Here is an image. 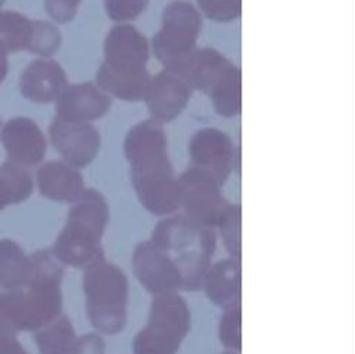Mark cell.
Masks as SVG:
<instances>
[{
	"mask_svg": "<svg viewBox=\"0 0 355 354\" xmlns=\"http://www.w3.org/2000/svg\"><path fill=\"white\" fill-rule=\"evenodd\" d=\"M123 153L141 205L158 217L175 214L180 208V186L169 160L162 125L154 119L136 124L125 137Z\"/></svg>",
	"mask_w": 355,
	"mask_h": 354,
	"instance_id": "obj_1",
	"label": "cell"
},
{
	"mask_svg": "<svg viewBox=\"0 0 355 354\" xmlns=\"http://www.w3.org/2000/svg\"><path fill=\"white\" fill-rule=\"evenodd\" d=\"M150 47L144 35L129 24L115 25L104 42V61L97 71V86L108 96L126 101L144 100L150 75Z\"/></svg>",
	"mask_w": 355,
	"mask_h": 354,
	"instance_id": "obj_2",
	"label": "cell"
},
{
	"mask_svg": "<svg viewBox=\"0 0 355 354\" xmlns=\"http://www.w3.org/2000/svg\"><path fill=\"white\" fill-rule=\"evenodd\" d=\"M150 240L175 262L182 278V290L201 289L216 248L212 228L201 226L183 214L162 217L154 226Z\"/></svg>",
	"mask_w": 355,
	"mask_h": 354,
	"instance_id": "obj_3",
	"label": "cell"
},
{
	"mask_svg": "<svg viewBox=\"0 0 355 354\" xmlns=\"http://www.w3.org/2000/svg\"><path fill=\"white\" fill-rule=\"evenodd\" d=\"M110 221V207L104 196L85 189L72 203L67 222L58 233L51 254L60 264L83 268L103 254L101 240Z\"/></svg>",
	"mask_w": 355,
	"mask_h": 354,
	"instance_id": "obj_4",
	"label": "cell"
},
{
	"mask_svg": "<svg viewBox=\"0 0 355 354\" xmlns=\"http://www.w3.org/2000/svg\"><path fill=\"white\" fill-rule=\"evenodd\" d=\"M82 285L92 326L98 333H119L128 317L129 282L125 272L103 253L83 267Z\"/></svg>",
	"mask_w": 355,
	"mask_h": 354,
	"instance_id": "obj_5",
	"label": "cell"
},
{
	"mask_svg": "<svg viewBox=\"0 0 355 354\" xmlns=\"http://www.w3.org/2000/svg\"><path fill=\"white\" fill-rule=\"evenodd\" d=\"M175 72L193 89L208 94L218 114L233 117L240 112L241 74L222 53L208 47L196 49Z\"/></svg>",
	"mask_w": 355,
	"mask_h": 354,
	"instance_id": "obj_6",
	"label": "cell"
},
{
	"mask_svg": "<svg viewBox=\"0 0 355 354\" xmlns=\"http://www.w3.org/2000/svg\"><path fill=\"white\" fill-rule=\"evenodd\" d=\"M190 325L189 304L179 293L154 296L147 322L132 340L133 354H176Z\"/></svg>",
	"mask_w": 355,
	"mask_h": 354,
	"instance_id": "obj_7",
	"label": "cell"
},
{
	"mask_svg": "<svg viewBox=\"0 0 355 354\" xmlns=\"http://www.w3.org/2000/svg\"><path fill=\"white\" fill-rule=\"evenodd\" d=\"M32 272L28 283L21 287L25 330L35 332L61 315L64 269L50 250L31 254Z\"/></svg>",
	"mask_w": 355,
	"mask_h": 354,
	"instance_id": "obj_8",
	"label": "cell"
},
{
	"mask_svg": "<svg viewBox=\"0 0 355 354\" xmlns=\"http://www.w3.org/2000/svg\"><path fill=\"white\" fill-rule=\"evenodd\" d=\"M200 31L201 17L191 3L173 0L165 7L161 28L153 40L154 53L165 69L175 72L190 57Z\"/></svg>",
	"mask_w": 355,
	"mask_h": 354,
	"instance_id": "obj_9",
	"label": "cell"
},
{
	"mask_svg": "<svg viewBox=\"0 0 355 354\" xmlns=\"http://www.w3.org/2000/svg\"><path fill=\"white\" fill-rule=\"evenodd\" d=\"M178 179L183 215L201 226L216 228L230 204L216 179L196 167L184 171Z\"/></svg>",
	"mask_w": 355,
	"mask_h": 354,
	"instance_id": "obj_10",
	"label": "cell"
},
{
	"mask_svg": "<svg viewBox=\"0 0 355 354\" xmlns=\"http://www.w3.org/2000/svg\"><path fill=\"white\" fill-rule=\"evenodd\" d=\"M50 140L64 162L83 168L98 154L101 137L92 122L64 119L55 115L50 128Z\"/></svg>",
	"mask_w": 355,
	"mask_h": 354,
	"instance_id": "obj_11",
	"label": "cell"
},
{
	"mask_svg": "<svg viewBox=\"0 0 355 354\" xmlns=\"http://www.w3.org/2000/svg\"><path fill=\"white\" fill-rule=\"evenodd\" d=\"M132 267L140 285L154 296L182 290V278L178 267L150 239L136 246L132 255Z\"/></svg>",
	"mask_w": 355,
	"mask_h": 354,
	"instance_id": "obj_12",
	"label": "cell"
},
{
	"mask_svg": "<svg viewBox=\"0 0 355 354\" xmlns=\"http://www.w3.org/2000/svg\"><path fill=\"white\" fill-rule=\"evenodd\" d=\"M189 154L193 167L209 174L220 186L234 167V144L223 130L216 128H202L194 132L189 142Z\"/></svg>",
	"mask_w": 355,
	"mask_h": 354,
	"instance_id": "obj_13",
	"label": "cell"
},
{
	"mask_svg": "<svg viewBox=\"0 0 355 354\" xmlns=\"http://www.w3.org/2000/svg\"><path fill=\"white\" fill-rule=\"evenodd\" d=\"M193 87L179 74L165 69L150 78L144 96L154 121L164 124L175 119L186 108Z\"/></svg>",
	"mask_w": 355,
	"mask_h": 354,
	"instance_id": "obj_14",
	"label": "cell"
},
{
	"mask_svg": "<svg viewBox=\"0 0 355 354\" xmlns=\"http://www.w3.org/2000/svg\"><path fill=\"white\" fill-rule=\"evenodd\" d=\"M1 143L8 161L19 167H35L46 154L47 143L37 124L26 117H17L6 122Z\"/></svg>",
	"mask_w": 355,
	"mask_h": 354,
	"instance_id": "obj_15",
	"label": "cell"
},
{
	"mask_svg": "<svg viewBox=\"0 0 355 354\" xmlns=\"http://www.w3.org/2000/svg\"><path fill=\"white\" fill-rule=\"evenodd\" d=\"M55 101L57 117L83 122L101 118L111 107L110 96L93 83L67 86Z\"/></svg>",
	"mask_w": 355,
	"mask_h": 354,
	"instance_id": "obj_16",
	"label": "cell"
},
{
	"mask_svg": "<svg viewBox=\"0 0 355 354\" xmlns=\"http://www.w3.org/2000/svg\"><path fill=\"white\" fill-rule=\"evenodd\" d=\"M68 86L67 74L54 60H35L22 72L19 90L33 103H51Z\"/></svg>",
	"mask_w": 355,
	"mask_h": 354,
	"instance_id": "obj_17",
	"label": "cell"
},
{
	"mask_svg": "<svg viewBox=\"0 0 355 354\" xmlns=\"http://www.w3.org/2000/svg\"><path fill=\"white\" fill-rule=\"evenodd\" d=\"M40 193L60 203H73L85 192V182L78 168L64 161H49L36 172Z\"/></svg>",
	"mask_w": 355,
	"mask_h": 354,
	"instance_id": "obj_18",
	"label": "cell"
},
{
	"mask_svg": "<svg viewBox=\"0 0 355 354\" xmlns=\"http://www.w3.org/2000/svg\"><path fill=\"white\" fill-rule=\"evenodd\" d=\"M201 287L208 300L222 310L239 305L241 300L240 260L229 257L211 264Z\"/></svg>",
	"mask_w": 355,
	"mask_h": 354,
	"instance_id": "obj_19",
	"label": "cell"
},
{
	"mask_svg": "<svg viewBox=\"0 0 355 354\" xmlns=\"http://www.w3.org/2000/svg\"><path fill=\"white\" fill-rule=\"evenodd\" d=\"M32 272L31 255L11 239L0 240V287L4 290L24 287Z\"/></svg>",
	"mask_w": 355,
	"mask_h": 354,
	"instance_id": "obj_20",
	"label": "cell"
},
{
	"mask_svg": "<svg viewBox=\"0 0 355 354\" xmlns=\"http://www.w3.org/2000/svg\"><path fill=\"white\" fill-rule=\"evenodd\" d=\"M33 339L40 354H73L78 336L69 318L61 314L35 330Z\"/></svg>",
	"mask_w": 355,
	"mask_h": 354,
	"instance_id": "obj_21",
	"label": "cell"
},
{
	"mask_svg": "<svg viewBox=\"0 0 355 354\" xmlns=\"http://www.w3.org/2000/svg\"><path fill=\"white\" fill-rule=\"evenodd\" d=\"M33 192L29 172L11 161L0 165V211L10 204L25 201Z\"/></svg>",
	"mask_w": 355,
	"mask_h": 354,
	"instance_id": "obj_22",
	"label": "cell"
},
{
	"mask_svg": "<svg viewBox=\"0 0 355 354\" xmlns=\"http://www.w3.org/2000/svg\"><path fill=\"white\" fill-rule=\"evenodd\" d=\"M33 21L15 11H0V44L7 53L29 50Z\"/></svg>",
	"mask_w": 355,
	"mask_h": 354,
	"instance_id": "obj_23",
	"label": "cell"
},
{
	"mask_svg": "<svg viewBox=\"0 0 355 354\" xmlns=\"http://www.w3.org/2000/svg\"><path fill=\"white\" fill-rule=\"evenodd\" d=\"M25 330L21 287L0 292V339L15 337Z\"/></svg>",
	"mask_w": 355,
	"mask_h": 354,
	"instance_id": "obj_24",
	"label": "cell"
},
{
	"mask_svg": "<svg viewBox=\"0 0 355 354\" xmlns=\"http://www.w3.org/2000/svg\"><path fill=\"white\" fill-rule=\"evenodd\" d=\"M241 210L239 204H229L223 217L218 222L216 228L219 229L222 242L229 255L240 260L241 255Z\"/></svg>",
	"mask_w": 355,
	"mask_h": 354,
	"instance_id": "obj_25",
	"label": "cell"
},
{
	"mask_svg": "<svg viewBox=\"0 0 355 354\" xmlns=\"http://www.w3.org/2000/svg\"><path fill=\"white\" fill-rule=\"evenodd\" d=\"M220 343L230 351L241 350V305L225 308L218 325Z\"/></svg>",
	"mask_w": 355,
	"mask_h": 354,
	"instance_id": "obj_26",
	"label": "cell"
},
{
	"mask_svg": "<svg viewBox=\"0 0 355 354\" xmlns=\"http://www.w3.org/2000/svg\"><path fill=\"white\" fill-rule=\"evenodd\" d=\"M60 46L61 33L57 26L46 21H33V35L28 51L42 57H50Z\"/></svg>",
	"mask_w": 355,
	"mask_h": 354,
	"instance_id": "obj_27",
	"label": "cell"
},
{
	"mask_svg": "<svg viewBox=\"0 0 355 354\" xmlns=\"http://www.w3.org/2000/svg\"><path fill=\"white\" fill-rule=\"evenodd\" d=\"M197 3L208 18L218 22L233 21L241 11V0H197Z\"/></svg>",
	"mask_w": 355,
	"mask_h": 354,
	"instance_id": "obj_28",
	"label": "cell"
},
{
	"mask_svg": "<svg viewBox=\"0 0 355 354\" xmlns=\"http://www.w3.org/2000/svg\"><path fill=\"white\" fill-rule=\"evenodd\" d=\"M148 0H104L108 17L119 24L137 18L147 7Z\"/></svg>",
	"mask_w": 355,
	"mask_h": 354,
	"instance_id": "obj_29",
	"label": "cell"
},
{
	"mask_svg": "<svg viewBox=\"0 0 355 354\" xmlns=\"http://www.w3.org/2000/svg\"><path fill=\"white\" fill-rule=\"evenodd\" d=\"M82 0H46L47 14L57 22H69L80 4Z\"/></svg>",
	"mask_w": 355,
	"mask_h": 354,
	"instance_id": "obj_30",
	"label": "cell"
},
{
	"mask_svg": "<svg viewBox=\"0 0 355 354\" xmlns=\"http://www.w3.org/2000/svg\"><path fill=\"white\" fill-rule=\"evenodd\" d=\"M73 354H105V342L98 332L85 333L78 337Z\"/></svg>",
	"mask_w": 355,
	"mask_h": 354,
	"instance_id": "obj_31",
	"label": "cell"
},
{
	"mask_svg": "<svg viewBox=\"0 0 355 354\" xmlns=\"http://www.w3.org/2000/svg\"><path fill=\"white\" fill-rule=\"evenodd\" d=\"M0 354H29L15 337L0 339Z\"/></svg>",
	"mask_w": 355,
	"mask_h": 354,
	"instance_id": "obj_32",
	"label": "cell"
},
{
	"mask_svg": "<svg viewBox=\"0 0 355 354\" xmlns=\"http://www.w3.org/2000/svg\"><path fill=\"white\" fill-rule=\"evenodd\" d=\"M8 72V61H7V51L0 44V83L4 81Z\"/></svg>",
	"mask_w": 355,
	"mask_h": 354,
	"instance_id": "obj_33",
	"label": "cell"
},
{
	"mask_svg": "<svg viewBox=\"0 0 355 354\" xmlns=\"http://www.w3.org/2000/svg\"><path fill=\"white\" fill-rule=\"evenodd\" d=\"M222 354H236L234 351H226V353H222Z\"/></svg>",
	"mask_w": 355,
	"mask_h": 354,
	"instance_id": "obj_34",
	"label": "cell"
},
{
	"mask_svg": "<svg viewBox=\"0 0 355 354\" xmlns=\"http://www.w3.org/2000/svg\"><path fill=\"white\" fill-rule=\"evenodd\" d=\"M0 126H1V121H0Z\"/></svg>",
	"mask_w": 355,
	"mask_h": 354,
	"instance_id": "obj_35",
	"label": "cell"
}]
</instances>
